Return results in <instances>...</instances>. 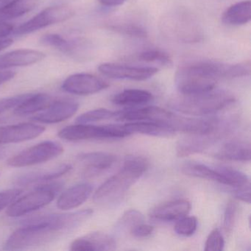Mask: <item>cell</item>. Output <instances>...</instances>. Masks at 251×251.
I'll list each match as a JSON object with an SVG mask.
<instances>
[{
    "instance_id": "1",
    "label": "cell",
    "mask_w": 251,
    "mask_h": 251,
    "mask_svg": "<svg viewBox=\"0 0 251 251\" xmlns=\"http://www.w3.org/2000/svg\"><path fill=\"white\" fill-rule=\"evenodd\" d=\"M4 244L5 251H20L42 246L70 232L67 213L49 214L28 217Z\"/></svg>"
},
{
    "instance_id": "2",
    "label": "cell",
    "mask_w": 251,
    "mask_h": 251,
    "mask_svg": "<svg viewBox=\"0 0 251 251\" xmlns=\"http://www.w3.org/2000/svg\"><path fill=\"white\" fill-rule=\"evenodd\" d=\"M230 64L198 62L180 67L175 75V84L182 95H192L215 89L220 79H229Z\"/></svg>"
},
{
    "instance_id": "3",
    "label": "cell",
    "mask_w": 251,
    "mask_h": 251,
    "mask_svg": "<svg viewBox=\"0 0 251 251\" xmlns=\"http://www.w3.org/2000/svg\"><path fill=\"white\" fill-rule=\"evenodd\" d=\"M148 167L149 162L144 157H127L122 168L97 189L94 201L98 204L117 202L141 178Z\"/></svg>"
},
{
    "instance_id": "4",
    "label": "cell",
    "mask_w": 251,
    "mask_h": 251,
    "mask_svg": "<svg viewBox=\"0 0 251 251\" xmlns=\"http://www.w3.org/2000/svg\"><path fill=\"white\" fill-rule=\"evenodd\" d=\"M235 98L224 90L212 89L192 95H182L173 98L169 102L172 109L185 115L207 117L232 105Z\"/></svg>"
},
{
    "instance_id": "5",
    "label": "cell",
    "mask_w": 251,
    "mask_h": 251,
    "mask_svg": "<svg viewBox=\"0 0 251 251\" xmlns=\"http://www.w3.org/2000/svg\"><path fill=\"white\" fill-rule=\"evenodd\" d=\"M64 184L61 182H47L41 183L34 191L13 201L6 209L9 217H19L27 215L49 205L61 192Z\"/></svg>"
},
{
    "instance_id": "6",
    "label": "cell",
    "mask_w": 251,
    "mask_h": 251,
    "mask_svg": "<svg viewBox=\"0 0 251 251\" xmlns=\"http://www.w3.org/2000/svg\"><path fill=\"white\" fill-rule=\"evenodd\" d=\"M58 136L70 142L92 140V139H118L128 136L129 133L124 125L92 126L76 124L67 126L58 132Z\"/></svg>"
},
{
    "instance_id": "7",
    "label": "cell",
    "mask_w": 251,
    "mask_h": 251,
    "mask_svg": "<svg viewBox=\"0 0 251 251\" xmlns=\"http://www.w3.org/2000/svg\"><path fill=\"white\" fill-rule=\"evenodd\" d=\"M64 151L62 145L58 142L45 141L11 157L7 164L12 167H30L54 159Z\"/></svg>"
},
{
    "instance_id": "8",
    "label": "cell",
    "mask_w": 251,
    "mask_h": 251,
    "mask_svg": "<svg viewBox=\"0 0 251 251\" xmlns=\"http://www.w3.org/2000/svg\"><path fill=\"white\" fill-rule=\"evenodd\" d=\"M74 12L66 5L49 7L35 16L27 23L20 25L14 30L15 35L28 34L40 29L57 23H62L73 17Z\"/></svg>"
},
{
    "instance_id": "9",
    "label": "cell",
    "mask_w": 251,
    "mask_h": 251,
    "mask_svg": "<svg viewBox=\"0 0 251 251\" xmlns=\"http://www.w3.org/2000/svg\"><path fill=\"white\" fill-rule=\"evenodd\" d=\"M98 70L104 76L118 80L142 81L151 78L158 73V68L152 67H132L114 63L100 64Z\"/></svg>"
},
{
    "instance_id": "10",
    "label": "cell",
    "mask_w": 251,
    "mask_h": 251,
    "mask_svg": "<svg viewBox=\"0 0 251 251\" xmlns=\"http://www.w3.org/2000/svg\"><path fill=\"white\" fill-rule=\"evenodd\" d=\"M109 87V84L93 75L80 73L67 77L62 84L63 90L75 95H91Z\"/></svg>"
},
{
    "instance_id": "11",
    "label": "cell",
    "mask_w": 251,
    "mask_h": 251,
    "mask_svg": "<svg viewBox=\"0 0 251 251\" xmlns=\"http://www.w3.org/2000/svg\"><path fill=\"white\" fill-rule=\"evenodd\" d=\"M173 113L156 106L142 108H129L123 111H117L114 120L117 121L139 122L153 121L167 124L173 116Z\"/></svg>"
},
{
    "instance_id": "12",
    "label": "cell",
    "mask_w": 251,
    "mask_h": 251,
    "mask_svg": "<svg viewBox=\"0 0 251 251\" xmlns=\"http://www.w3.org/2000/svg\"><path fill=\"white\" fill-rule=\"evenodd\" d=\"M78 108V102L71 100L53 101L48 108L36 114L31 120L44 124H55L71 118Z\"/></svg>"
},
{
    "instance_id": "13",
    "label": "cell",
    "mask_w": 251,
    "mask_h": 251,
    "mask_svg": "<svg viewBox=\"0 0 251 251\" xmlns=\"http://www.w3.org/2000/svg\"><path fill=\"white\" fill-rule=\"evenodd\" d=\"M45 127L36 123H20L0 127V145L20 143L39 137Z\"/></svg>"
},
{
    "instance_id": "14",
    "label": "cell",
    "mask_w": 251,
    "mask_h": 251,
    "mask_svg": "<svg viewBox=\"0 0 251 251\" xmlns=\"http://www.w3.org/2000/svg\"><path fill=\"white\" fill-rule=\"evenodd\" d=\"M77 159L83 165V176L93 177L111 168L117 156L109 152H89L79 154Z\"/></svg>"
},
{
    "instance_id": "15",
    "label": "cell",
    "mask_w": 251,
    "mask_h": 251,
    "mask_svg": "<svg viewBox=\"0 0 251 251\" xmlns=\"http://www.w3.org/2000/svg\"><path fill=\"white\" fill-rule=\"evenodd\" d=\"M223 133L208 135H189L177 142L176 146L177 155L180 158L203 152L225 136Z\"/></svg>"
},
{
    "instance_id": "16",
    "label": "cell",
    "mask_w": 251,
    "mask_h": 251,
    "mask_svg": "<svg viewBox=\"0 0 251 251\" xmlns=\"http://www.w3.org/2000/svg\"><path fill=\"white\" fill-rule=\"evenodd\" d=\"M115 239L102 232H93L75 239L70 249L73 251H105L115 249Z\"/></svg>"
},
{
    "instance_id": "17",
    "label": "cell",
    "mask_w": 251,
    "mask_h": 251,
    "mask_svg": "<svg viewBox=\"0 0 251 251\" xmlns=\"http://www.w3.org/2000/svg\"><path fill=\"white\" fill-rule=\"evenodd\" d=\"M191 209V204L186 200L170 201L155 207L151 211V219L160 222L177 221L187 216Z\"/></svg>"
},
{
    "instance_id": "18",
    "label": "cell",
    "mask_w": 251,
    "mask_h": 251,
    "mask_svg": "<svg viewBox=\"0 0 251 251\" xmlns=\"http://www.w3.org/2000/svg\"><path fill=\"white\" fill-rule=\"evenodd\" d=\"M93 192V186L89 183H78L67 189L57 200L58 209L71 210L84 203Z\"/></svg>"
},
{
    "instance_id": "19",
    "label": "cell",
    "mask_w": 251,
    "mask_h": 251,
    "mask_svg": "<svg viewBox=\"0 0 251 251\" xmlns=\"http://www.w3.org/2000/svg\"><path fill=\"white\" fill-rule=\"evenodd\" d=\"M45 55L33 50H17L0 55V70L16 67H26L40 62Z\"/></svg>"
},
{
    "instance_id": "20",
    "label": "cell",
    "mask_w": 251,
    "mask_h": 251,
    "mask_svg": "<svg viewBox=\"0 0 251 251\" xmlns=\"http://www.w3.org/2000/svg\"><path fill=\"white\" fill-rule=\"evenodd\" d=\"M73 167L70 164H63L57 166L49 170H39V171L30 172L22 175L17 177L16 183L18 186H26L34 183H47V182L53 181L59 178L61 176L67 174L71 171Z\"/></svg>"
},
{
    "instance_id": "21",
    "label": "cell",
    "mask_w": 251,
    "mask_h": 251,
    "mask_svg": "<svg viewBox=\"0 0 251 251\" xmlns=\"http://www.w3.org/2000/svg\"><path fill=\"white\" fill-rule=\"evenodd\" d=\"M170 23L171 32L176 38L186 42H199L201 36L198 25L187 16L177 15L172 17Z\"/></svg>"
},
{
    "instance_id": "22",
    "label": "cell",
    "mask_w": 251,
    "mask_h": 251,
    "mask_svg": "<svg viewBox=\"0 0 251 251\" xmlns=\"http://www.w3.org/2000/svg\"><path fill=\"white\" fill-rule=\"evenodd\" d=\"M251 144L246 141L233 140L225 143L215 157L224 161L248 162L251 160Z\"/></svg>"
},
{
    "instance_id": "23",
    "label": "cell",
    "mask_w": 251,
    "mask_h": 251,
    "mask_svg": "<svg viewBox=\"0 0 251 251\" xmlns=\"http://www.w3.org/2000/svg\"><path fill=\"white\" fill-rule=\"evenodd\" d=\"M124 126L130 135L139 133L158 137H168L176 133L168 125L158 122H131L124 124Z\"/></svg>"
},
{
    "instance_id": "24",
    "label": "cell",
    "mask_w": 251,
    "mask_h": 251,
    "mask_svg": "<svg viewBox=\"0 0 251 251\" xmlns=\"http://www.w3.org/2000/svg\"><path fill=\"white\" fill-rule=\"evenodd\" d=\"M182 173L186 176L198 178L205 179L211 181L217 182L226 185V180L220 167H211L198 162H186L182 166Z\"/></svg>"
},
{
    "instance_id": "25",
    "label": "cell",
    "mask_w": 251,
    "mask_h": 251,
    "mask_svg": "<svg viewBox=\"0 0 251 251\" xmlns=\"http://www.w3.org/2000/svg\"><path fill=\"white\" fill-rule=\"evenodd\" d=\"M153 96L151 92L142 89H126L113 97L111 102L118 106L136 108L152 102Z\"/></svg>"
},
{
    "instance_id": "26",
    "label": "cell",
    "mask_w": 251,
    "mask_h": 251,
    "mask_svg": "<svg viewBox=\"0 0 251 251\" xmlns=\"http://www.w3.org/2000/svg\"><path fill=\"white\" fill-rule=\"evenodd\" d=\"M53 102L52 97L47 94H31L25 100L16 107L14 114L18 117L31 115L44 111Z\"/></svg>"
},
{
    "instance_id": "27",
    "label": "cell",
    "mask_w": 251,
    "mask_h": 251,
    "mask_svg": "<svg viewBox=\"0 0 251 251\" xmlns=\"http://www.w3.org/2000/svg\"><path fill=\"white\" fill-rule=\"evenodd\" d=\"M251 4L249 0L237 2L227 8L222 17V21L228 25H243L251 21Z\"/></svg>"
},
{
    "instance_id": "28",
    "label": "cell",
    "mask_w": 251,
    "mask_h": 251,
    "mask_svg": "<svg viewBox=\"0 0 251 251\" xmlns=\"http://www.w3.org/2000/svg\"><path fill=\"white\" fill-rule=\"evenodd\" d=\"M38 0H12L0 8V20H14L31 11L36 8Z\"/></svg>"
},
{
    "instance_id": "29",
    "label": "cell",
    "mask_w": 251,
    "mask_h": 251,
    "mask_svg": "<svg viewBox=\"0 0 251 251\" xmlns=\"http://www.w3.org/2000/svg\"><path fill=\"white\" fill-rule=\"evenodd\" d=\"M145 217L137 210H128L123 214L116 223L115 230L118 233L130 231L133 227L144 223Z\"/></svg>"
},
{
    "instance_id": "30",
    "label": "cell",
    "mask_w": 251,
    "mask_h": 251,
    "mask_svg": "<svg viewBox=\"0 0 251 251\" xmlns=\"http://www.w3.org/2000/svg\"><path fill=\"white\" fill-rule=\"evenodd\" d=\"M116 111H110L105 108H98V109L92 110L82 114L76 119V123L77 124H90V123H97L114 119Z\"/></svg>"
},
{
    "instance_id": "31",
    "label": "cell",
    "mask_w": 251,
    "mask_h": 251,
    "mask_svg": "<svg viewBox=\"0 0 251 251\" xmlns=\"http://www.w3.org/2000/svg\"><path fill=\"white\" fill-rule=\"evenodd\" d=\"M40 42L45 46L59 49L65 53H72L73 46H74V42H67L62 36L58 34H52V33L42 36L40 39Z\"/></svg>"
},
{
    "instance_id": "32",
    "label": "cell",
    "mask_w": 251,
    "mask_h": 251,
    "mask_svg": "<svg viewBox=\"0 0 251 251\" xmlns=\"http://www.w3.org/2000/svg\"><path fill=\"white\" fill-rule=\"evenodd\" d=\"M138 59L148 63H157L163 66H171L172 59L170 55L159 50H148L138 55Z\"/></svg>"
},
{
    "instance_id": "33",
    "label": "cell",
    "mask_w": 251,
    "mask_h": 251,
    "mask_svg": "<svg viewBox=\"0 0 251 251\" xmlns=\"http://www.w3.org/2000/svg\"><path fill=\"white\" fill-rule=\"evenodd\" d=\"M238 205L236 202L230 201L226 205L223 215V229L227 235L231 234L237 217Z\"/></svg>"
},
{
    "instance_id": "34",
    "label": "cell",
    "mask_w": 251,
    "mask_h": 251,
    "mask_svg": "<svg viewBox=\"0 0 251 251\" xmlns=\"http://www.w3.org/2000/svg\"><path fill=\"white\" fill-rule=\"evenodd\" d=\"M198 228V220L195 217H184L177 220L175 226V231L179 236H192Z\"/></svg>"
},
{
    "instance_id": "35",
    "label": "cell",
    "mask_w": 251,
    "mask_h": 251,
    "mask_svg": "<svg viewBox=\"0 0 251 251\" xmlns=\"http://www.w3.org/2000/svg\"><path fill=\"white\" fill-rule=\"evenodd\" d=\"M110 28L120 34L130 37L145 38L148 36L146 30L142 26L134 24L113 25Z\"/></svg>"
},
{
    "instance_id": "36",
    "label": "cell",
    "mask_w": 251,
    "mask_h": 251,
    "mask_svg": "<svg viewBox=\"0 0 251 251\" xmlns=\"http://www.w3.org/2000/svg\"><path fill=\"white\" fill-rule=\"evenodd\" d=\"M225 240L219 229L215 228L209 233L205 243V251H221L224 249Z\"/></svg>"
},
{
    "instance_id": "37",
    "label": "cell",
    "mask_w": 251,
    "mask_h": 251,
    "mask_svg": "<svg viewBox=\"0 0 251 251\" xmlns=\"http://www.w3.org/2000/svg\"><path fill=\"white\" fill-rule=\"evenodd\" d=\"M30 95L31 94H23V95H16V96L0 100V115L9 111L10 109L15 108L16 107L18 106Z\"/></svg>"
},
{
    "instance_id": "38",
    "label": "cell",
    "mask_w": 251,
    "mask_h": 251,
    "mask_svg": "<svg viewBox=\"0 0 251 251\" xmlns=\"http://www.w3.org/2000/svg\"><path fill=\"white\" fill-rule=\"evenodd\" d=\"M23 190L20 189H11L0 192V211L6 208L13 201H15Z\"/></svg>"
},
{
    "instance_id": "39",
    "label": "cell",
    "mask_w": 251,
    "mask_h": 251,
    "mask_svg": "<svg viewBox=\"0 0 251 251\" xmlns=\"http://www.w3.org/2000/svg\"><path fill=\"white\" fill-rule=\"evenodd\" d=\"M153 231L154 227L152 226L142 223L133 227L130 230V233L136 238H145L151 236Z\"/></svg>"
},
{
    "instance_id": "40",
    "label": "cell",
    "mask_w": 251,
    "mask_h": 251,
    "mask_svg": "<svg viewBox=\"0 0 251 251\" xmlns=\"http://www.w3.org/2000/svg\"><path fill=\"white\" fill-rule=\"evenodd\" d=\"M234 197L242 202L251 203V187L250 184L242 187L234 189Z\"/></svg>"
},
{
    "instance_id": "41",
    "label": "cell",
    "mask_w": 251,
    "mask_h": 251,
    "mask_svg": "<svg viewBox=\"0 0 251 251\" xmlns=\"http://www.w3.org/2000/svg\"><path fill=\"white\" fill-rule=\"evenodd\" d=\"M14 26L5 21L0 20V39L9 36L14 32Z\"/></svg>"
},
{
    "instance_id": "42",
    "label": "cell",
    "mask_w": 251,
    "mask_h": 251,
    "mask_svg": "<svg viewBox=\"0 0 251 251\" xmlns=\"http://www.w3.org/2000/svg\"><path fill=\"white\" fill-rule=\"evenodd\" d=\"M16 73L11 70H0V85L9 81L15 77Z\"/></svg>"
},
{
    "instance_id": "43",
    "label": "cell",
    "mask_w": 251,
    "mask_h": 251,
    "mask_svg": "<svg viewBox=\"0 0 251 251\" xmlns=\"http://www.w3.org/2000/svg\"><path fill=\"white\" fill-rule=\"evenodd\" d=\"M99 2L104 6L115 7L123 5L126 0H99Z\"/></svg>"
},
{
    "instance_id": "44",
    "label": "cell",
    "mask_w": 251,
    "mask_h": 251,
    "mask_svg": "<svg viewBox=\"0 0 251 251\" xmlns=\"http://www.w3.org/2000/svg\"><path fill=\"white\" fill-rule=\"evenodd\" d=\"M14 43L11 39H0V51L3 50Z\"/></svg>"
},
{
    "instance_id": "45",
    "label": "cell",
    "mask_w": 251,
    "mask_h": 251,
    "mask_svg": "<svg viewBox=\"0 0 251 251\" xmlns=\"http://www.w3.org/2000/svg\"><path fill=\"white\" fill-rule=\"evenodd\" d=\"M5 150L3 148H0V158H2L5 155Z\"/></svg>"
}]
</instances>
